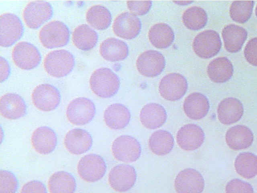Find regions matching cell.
Listing matches in <instances>:
<instances>
[{
	"label": "cell",
	"instance_id": "cell-1",
	"mask_svg": "<svg viewBox=\"0 0 257 193\" xmlns=\"http://www.w3.org/2000/svg\"><path fill=\"white\" fill-rule=\"evenodd\" d=\"M89 84L91 90L100 98H108L118 91L120 81L117 75L108 68L101 67L91 74Z\"/></svg>",
	"mask_w": 257,
	"mask_h": 193
},
{
	"label": "cell",
	"instance_id": "cell-2",
	"mask_svg": "<svg viewBox=\"0 0 257 193\" xmlns=\"http://www.w3.org/2000/svg\"><path fill=\"white\" fill-rule=\"evenodd\" d=\"M75 65L73 55L68 51L61 49L48 53L44 59V67L50 76L60 78L69 74Z\"/></svg>",
	"mask_w": 257,
	"mask_h": 193
},
{
	"label": "cell",
	"instance_id": "cell-3",
	"mask_svg": "<svg viewBox=\"0 0 257 193\" xmlns=\"http://www.w3.org/2000/svg\"><path fill=\"white\" fill-rule=\"evenodd\" d=\"M42 45L47 49L65 46L69 42L70 32L67 26L59 21H53L43 26L39 33Z\"/></svg>",
	"mask_w": 257,
	"mask_h": 193
},
{
	"label": "cell",
	"instance_id": "cell-4",
	"mask_svg": "<svg viewBox=\"0 0 257 193\" xmlns=\"http://www.w3.org/2000/svg\"><path fill=\"white\" fill-rule=\"evenodd\" d=\"M95 114V107L90 99L79 97L68 104L66 115L69 122L75 125H84L93 119Z\"/></svg>",
	"mask_w": 257,
	"mask_h": 193
},
{
	"label": "cell",
	"instance_id": "cell-5",
	"mask_svg": "<svg viewBox=\"0 0 257 193\" xmlns=\"http://www.w3.org/2000/svg\"><path fill=\"white\" fill-rule=\"evenodd\" d=\"M221 41L217 32L212 30L199 33L192 43L193 51L199 57L208 59L215 56L221 47Z\"/></svg>",
	"mask_w": 257,
	"mask_h": 193
},
{
	"label": "cell",
	"instance_id": "cell-6",
	"mask_svg": "<svg viewBox=\"0 0 257 193\" xmlns=\"http://www.w3.org/2000/svg\"><path fill=\"white\" fill-rule=\"evenodd\" d=\"M106 166L99 155L90 154L82 157L77 165V171L84 181L93 182L101 179L105 173Z\"/></svg>",
	"mask_w": 257,
	"mask_h": 193
},
{
	"label": "cell",
	"instance_id": "cell-7",
	"mask_svg": "<svg viewBox=\"0 0 257 193\" xmlns=\"http://www.w3.org/2000/svg\"><path fill=\"white\" fill-rule=\"evenodd\" d=\"M24 28L19 18L12 13H5L0 16V45L8 47L22 36Z\"/></svg>",
	"mask_w": 257,
	"mask_h": 193
},
{
	"label": "cell",
	"instance_id": "cell-8",
	"mask_svg": "<svg viewBox=\"0 0 257 193\" xmlns=\"http://www.w3.org/2000/svg\"><path fill=\"white\" fill-rule=\"evenodd\" d=\"M111 151L113 156L117 160L131 163L136 161L140 157L141 147L135 138L122 135L113 141Z\"/></svg>",
	"mask_w": 257,
	"mask_h": 193
},
{
	"label": "cell",
	"instance_id": "cell-9",
	"mask_svg": "<svg viewBox=\"0 0 257 193\" xmlns=\"http://www.w3.org/2000/svg\"><path fill=\"white\" fill-rule=\"evenodd\" d=\"M51 5L46 1H32L25 8L23 19L30 29H37L51 19L53 15Z\"/></svg>",
	"mask_w": 257,
	"mask_h": 193
},
{
	"label": "cell",
	"instance_id": "cell-10",
	"mask_svg": "<svg viewBox=\"0 0 257 193\" xmlns=\"http://www.w3.org/2000/svg\"><path fill=\"white\" fill-rule=\"evenodd\" d=\"M32 100L35 107L43 112L52 111L59 106L61 96L57 88L50 84L37 86L32 93Z\"/></svg>",
	"mask_w": 257,
	"mask_h": 193
},
{
	"label": "cell",
	"instance_id": "cell-11",
	"mask_svg": "<svg viewBox=\"0 0 257 193\" xmlns=\"http://www.w3.org/2000/svg\"><path fill=\"white\" fill-rule=\"evenodd\" d=\"M187 88L186 79L177 73H171L164 76L161 79L159 86L161 95L169 101L180 99L186 93Z\"/></svg>",
	"mask_w": 257,
	"mask_h": 193
},
{
	"label": "cell",
	"instance_id": "cell-12",
	"mask_svg": "<svg viewBox=\"0 0 257 193\" xmlns=\"http://www.w3.org/2000/svg\"><path fill=\"white\" fill-rule=\"evenodd\" d=\"M12 55L15 65L24 70L35 68L41 60L38 49L33 44L25 41L19 42L15 45Z\"/></svg>",
	"mask_w": 257,
	"mask_h": 193
},
{
	"label": "cell",
	"instance_id": "cell-13",
	"mask_svg": "<svg viewBox=\"0 0 257 193\" xmlns=\"http://www.w3.org/2000/svg\"><path fill=\"white\" fill-rule=\"evenodd\" d=\"M137 179V173L131 165L124 164L113 167L108 174V182L111 187L118 192H124L130 189Z\"/></svg>",
	"mask_w": 257,
	"mask_h": 193
},
{
	"label": "cell",
	"instance_id": "cell-14",
	"mask_svg": "<svg viewBox=\"0 0 257 193\" xmlns=\"http://www.w3.org/2000/svg\"><path fill=\"white\" fill-rule=\"evenodd\" d=\"M166 62L164 56L159 52L150 50L141 54L136 61L138 71L143 75L154 77L164 70Z\"/></svg>",
	"mask_w": 257,
	"mask_h": 193
},
{
	"label": "cell",
	"instance_id": "cell-15",
	"mask_svg": "<svg viewBox=\"0 0 257 193\" xmlns=\"http://www.w3.org/2000/svg\"><path fill=\"white\" fill-rule=\"evenodd\" d=\"M204 180L201 173L193 168H186L177 175L174 186L177 193H202Z\"/></svg>",
	"mask_w": 257,
	"mask_h": 193
},
{
	"label": "cell",
	"instance_id": "cell-16",
	"mask_svg": "<svg viewBox=\"0 0 257 193\" xmlns=\"http://www.w3.org/2000/svg\"><path fill=\"white\" fill-rule=\"evenodd\" d=\"M113 31L118 37L131 40L136 37L140 32L141 23L135 15L129 12H123L115 19Z\"/></svg>",
	"mask_w": 257,
	"mask_h": 193
},
{
	"label": "cell",
	"instance_id": "cell-17",
	"mask_svg": "<svg viewBox=\"0 0 257 193\" xmlns=\"http://www.w3.org/2000/svg\"><path fill=\"white\" fill-rule=\"evenodd\" d=\"M205 135L199 126L188 124L182 127L178 131L176 141L179 146L186 151L198 149L203 144Z\"/></svg>",
	"mask_w": 257,
	"mask_h": 193
},
{
	"label": "cell",
	"instance_id": "cell-18",
	"mask_svg": "<svg viewBox=\"0 0 257 193\" xmlns=\"http://www.w3.org/2000/svg\"><path fill=\"white\" fill-rule=\"evenodd\" d=\"M64 144L70 153L80 155L85 153L91 148L92 138L87 131L79 128L73 129L66 134Z\"/></svg>",
	"mask_w": 257,
	"mask_h": 193
},
{
	"label": "cell",
	"instance_id": "cell-19",
	"mask_svg": "<svg viewBox=\"0 0 257 193\" xmlns=\"http://www.w3.org/2000/svg\"><path fill=\"white\" fill-rule=\"evenodd\" d=\"M27 106L23 99L15 93H7L0 100V113L5 118L16 120L24 117Z\"/></svg>",
	"mask_w": 257,
	"mask_h": 193
},
{
	"label": "cell",
	"instance_id": "cell-20",
	"mask_svg": "<svg viewBox=\"0 0 257 193\" xmlns=\"http://www.w3.org/2000/svg\"><path fill=\"white\" fill-rule=\"evenodd\" d=\"M32 145L35 150L41 154L53 152L57 143L56 135L50 128L42 126L35 129L31 137Z\"/></svg>",
	"mask_w": 257,
	"mask_h": 193
},
{
	"label": "cell",
	"instance_id": "cell-21",
	"mask_svg": "<svg viewBox=\"0 0 257 193\" xmlns=\"http://www.w3.org/2000/svg\"><path fill=\"white\" fill-rule=\"evenodd\" d=\"M243 113L242 104L236 98H225L218 104V118L224 125H230L237 122L241 119Z\"/></svg>",
	"mask_w": 257,
	"mask_h": 193
},
{
	"label": "cell",
	"instance_id": "cell-22",
	"mask_svg": "<svg viewBox=\"0 0 257 193\" xmlns=\"http://www.w3.org/2000/svg\"><path fill=\"white\" fill-rule=\"evenodd\" d=\"M183 109L186 115L193 120H199L208 113L209 103L207 98L199 92H193L185 99Z\"/></svg>",
	"mask_w": 257,
	"mask_h": 193
},
{
	"label": "cell",
	"instance_id": "cell-23",
	"mask_svg": "<svg viewBox=\"0 0 257 193\" xmlns=\"http://www.w3.org/2000/svg\"><path fill=\"white\" fill-rule=\"evenodd\" d=\"M103 118L106 125L109 128L119 130L128 124L131 113L125 106L116 103L110 105L105 109Z\"/></svg>",
	"mask_w": 257,
	"mask_h": 193
},
{
	"label": "cell",
	"instance_id": "cell-24",
	"mask_svg": "<svg viewBox=\"0 0 257 193\" xmlns=\"http://www.w3.org/2000/svg\"><path fill=\"white\" fill-rule=\"evenodd\" d=\"M167 113L160 104L150 103L146 105L140 112V121L142 125L149 129L161 127L167 120Z\"/></svg>",
	"mask_w": 257,
	"mask_h": 193
},
{
	"label": "cell",
	"instance_id": "cell-25",
	"mask_svg": "<svg viewBox=\"0 0 257 193\" xmlns=\"http://www.w3.org/2000/svg\"><path fill=\"white\" fill-rule=\"evenodd\" d=\"M226 142L231 149L238 150L249 147L253 142V135L247 127L237 125L230 128L226 132Z\"/></svg>",
	"mask_w": 257,
	"mask_h": 193
},
{
	"label": "cell",
	"instance_id": "cell-26",
	"mask_svg": "<svg viewBox=\"0 0 257 193\" xmlns=\"http://www.w3.org/2000/svg\"><path fill=\"white\" fill-rule=\"evenodd\" d=\"M99 52L105 60L114 62L125 59L128 54V49L123 41L111 37L102 41L99 47Z\"/></svg>",
	"mask_w": 257,
	"mask_h": 193
},
{
	"label": "cell",
	"instance_id": "cell-27",
	"mask_svg": "<svg viewBox=\"0 0 257 193\" xmlns=\"http://www.w3.org/2000/svg\"><path fill=\"white\" fill-rule=\"evenodd\" d=\"M247 33L243 28L229 24L222 30V36L225 49L229 53L238 52L247 38Z\"/></svg>",
	"mask_w": 257,
	"mask_h": 193
},
{
	"label": "cell",
	"instance_id": "cell-28",
	"mask_svg": "<svg viewBox=\"0 0 257 193\" xmlns=\"http://www.w3.org/2000/svg\"><path fill=\"white\" fill-rule=\"evenodd\" d=\"M207 72L208 77L212 81L224 83L232 77L233 72V65L226 57H217L209 63Z\"/></svg>",
	"mask_w": 257,
	"mask_h": 193
},
{
	"label": "cell",
	"instance_id": "cell-29",
	"mask_svg": "<svg viewBox=\"0 0 257 193\" xmlns=\"http://www.w3.org/2000/svg\"><path fill=\"white\" fill-rule=\"evenodd\" d=\"M149 40L156 48L165 49L169 47L174 40V33L172 28L165 23L154 25L148 33Z\"/></svg>",
	"mask_w": 257,
	"mask_h": 193
},
{
	"label": "cell",
	"instance_id": "cell-30",
	"mask_svg": "<svg viewBox=\"0 0 257 193\" xmlns=\"http://www.w3.org/2000/svg\"><path fill=\"white\" fill-rule=\"evenodd\" d=\"M97 33L86 24L78 26L72 34V41L79 49L88 51L93 48L97 43Z\"/></svg>",
	"mask_w": 257,
	"mask_h": 193
},
{
	"label": "cell",
	"instance_id": "cell-31",
	"mask_svg": "<svg viewBox=\"0 0 257 193\" xmlns=\"http://www.w3.org/2000/svg\"><path fill=\"white\" fill-rule=\"evenodd\" d=\"M48 187L50 193H74L76 183L74 177L70 173L59 171L50 177Z\"/></svg>",
	"mask_w": 257,
	"mask_h": 193
},
{
	"label": "cell",
	"instance_id": "cell-32",
	"mask_svg": "<svg viewBox=\"0 0 257 193\" xmlns=\"http://www.w3.org/2000/svg\"><path fill=\"white\" fill-rule=\"evenodd\" d=\"M174 140L168 131L160 130L154 132L149 140V147L154 154L159 156L165 155L173 148Z\"/></svg>",
	"mask_w": 257,
	"mask_h": 193
},
{
	"label": "cell",
	"instance_id": "cell-33",
	"mask_svg": "<svg viewBox=\"0 0 257 193\" xmlns=\"http://www.w3.org/2000/svg\"><path fill=\"white\" fill-rule=\"evenodd\" d=\"M86 20L88 24L95 29L103 30L109 26L111 15L106 7L99 5H94L87 10Z\"/></svg>",
	"mask_w": 257,
	"mask_h": 193
},
{
	"label": "cell",
	"instance_id": "cell-34",
	"mask_svg": "<svg viewBox=\"0 0 257 193\" xmlns=\"http://www.w3.org/2000/svg\"><path fill=\"white\" fill-rule=\"evenodd\" d=\"M234 167L242 177L249 179L257 174V156L250 152L239 154L236 158Z\"/></svg>",
	"mask_w": 257,
	"mask_h": 193
},
{
	"label": "cell",
	"instance_id": "cell-35",
	"mask_svg": "<svg viewBox=\"0 0 257 193\" xmlns=\"http://www.w3.org/2000/svg\"><path fill=\"white\" fill-rule=\"evenodd\" d=\"M182 21L187 28L192 30H198L206 25L207 15L202 8L193 6L184 11L182 15Z\"/></svg>",
	"mask_w": 257,
	"mask_h": 193
},
{
	"label": "cell",
	"instance_id": "cell-36",
	"mask_svg": "<svg viewBox=\"0 0 257 193\" xmlns=\"http://www.w3.org/2000/svg\"><path fill=\"white\" fill-rule=\"evenodd\" d=\"M253 6V1H234L230 7V16L237 23H244L250 18Z\"/></svg>",
	"mask_w": 257,
	"mask_h": 193
},
{
	"label": "cell",
	"instance_id": "cell-37",
	"mask_svg": "<svg viewBox=\"0 0 257 193\" xmlns=\"http://www.w3.org/2000/svg\"><path fill=\"white\" fill-rule=\"evenodd\" d=\"M18 187V181L11 172L0 171V193H15Z\"/></svg>",
	"mask_w": 257,
	"mask_h": 193
},
{
	"label": "cell",
	"instance_id": "cell-38",
	"mask_svg": "<svg viewBox=\"0 0 257 193\" xmlns=\"http://www.w3.org/2000/svg\"><path fill=\"white\" fill-rule=\"evenodd\" d=\"M226 193H253L251 185L239 179L229 181L225 187Z\"/></svg>",
	"mask_w": 257,
	"mask_h": 193
},
{
	"label": "cell",
	"instance_id": "cell-39",
	"mask_svg": "<svg viewBox=\"0 0 257 193\" xmlns=\"http://www.w3.org/2000/svg\"><path fill=\"white\" fill-rule=\"evenodd\" d=\"M151 1H131L127 2L129 10L134 15L141 16L147 14L151 9Z\"/></svg>",
	"mask_w": 257,
	"mask_h": 193
},
{
	"label": "cell",
	"instance_id": "cell-40",
	"mask_svg": "<svg viewBox=\"0 0 257 193\" xmlns=\"http://www.w3.org/2000/svg\"><path fill=\"white\" fill-rule=\"evenodd\" d=\"M244 55L249 64L257 66V37L248 41L244 49Z\"/></svg>",
	"mask_w": 257,
	"mask_h": 193
},
{
	"label": "cell",
	"instance_id": "cell-41",
	"mask_svg": "<svg viewBox=\"0 0 257 193\" xmlns=\"http://www.w3.org/2000/svg\"><path fill=\"white\" fill-rule=\"evenodd\" d=\"M21 193H47L44 184L39 180H32L25 183Z\"/></svg>",
	"mask_w": 257,
	"mask_h": 193
},
{
	"label": "cell",
	"instance_id": "cell-42",
	"mask_svg": "<svg viewBox=\"0 0 257 193\" xmlns=\"http://www.w3.org/2000/svg\"><path fill=\"white\" fill-rule=\"evenodd\" d=\"M10 74V67L7 60L0 57V82L6 80Z\"/></svg>",
	"mask_w": 257,
	"mask_h": 193
},
{
	"label": "cell",
	"instance_id": "cell-43",
	"mask_svg": "<svg viewBox=\"0 0 257 193\" xmlns=\"http://www.w3.org/2000/svg\"><path fill=\"white\" fill-rule=\"evenodd\" d=\"M174 3H177L178 5H183V4H184V5H187V4H189V3H191L192 2H191V1H177V2H174Z\"/></svg>",
	"mask_w": 257,
	"mask_h": 193
},
{
	"label": "cell",
	"instance_id": "cell-44",
	"mask_svg": "<svg viewBox=\"0 0 257 193\" xmlns=\"http://www.w3.org/2000/svg\"><path fill=\"white\" fill-rule=\"evenodd\" d=\"M255 15H256V16L257 17V6H256L255 10Z\"/></svg>",
	"mask_w": 257,
	"mask_h": 193
}]
</instances>
